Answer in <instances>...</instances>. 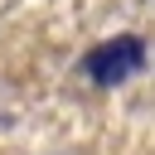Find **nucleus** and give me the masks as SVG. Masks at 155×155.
I'll return each instance as SVG.
<instances>
[{
  "instance_id": "obj_1",
  "label": "nucleus",
  "mask_w": 155,
  "mask_h": 155,
  "mask_svg": "<svg viewBox=\"0 0 155 155\" xmlns=\"http://www.w3.org/2000/svg\"><path fill=\"white\" fill-rule=\"evenodd\" d=\"M140 68H145V39H140V34H116V39H107V44L87 48V58H82V73H87L97 87H121V82H131Z\"/></svg>"
}]
</instances>
